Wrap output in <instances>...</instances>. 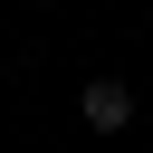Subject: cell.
<instances>
[{
    "instance_id": "cell-1",
    "label": "cell",
    "mask_w": 153,
    "mask_h": 153,
    "mask_svg": "<svg viewBox=\"0 0 153 153\" xmlns=\"http://www.w3.org/2000/svg\"><path fill=\"white\" fill-rule=\"evenodd\" d=\"M76 115H86L96 134H124V124H134V86H124V76H86V86H76Z\"/></svg>"
}]
</instances>
